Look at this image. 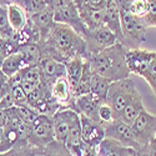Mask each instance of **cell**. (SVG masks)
<instances>
[{"instance_id":"11","label":"cell","mask_w":156,"mask_h":156,"mask_svg":"<svg viewBox=\"0 0 156 156\" xmlns=\"http://www.w3.org/2000/svg\"><path fill=\"white\" fill-rule=\"evenodd\" d=\"M156 51L144 50V49H127L126 53V62L130 69V73L141 76L149 68V65L154 60Z\"/></svg>"},{"instance_id":"3","label":"cell","mask_w":156,"mask_h":156,"mask_svg":"<svg viewBox=\"0 0 156 156\" xmlns=\"http://www.w3.org/2000/svg\"><path fill=\"white\" fill-rule=\"evenodd\" d=\"M120 10L121 30L124 36L122 45L127 49H137L146 40V29L144 20L135 16L130 11L133 0H114Z\"/></svg>"},{"instance_id":"33","label":"cell","mask_w":156,"mask_h":156,"mask_svg":"<svg viewBox=\"0 0 156 156\" xmlns=\"http://www.w3.org/2000/svg\"><path fill=\"white\" fill-rule=\"evenodd\" d=\"M141 77L144 80H146V83L151 87L152 93L156 98V55H155L154 60L151 61V64L149 65V68L145 70V73L141 75Z\"/></svg>"},{"instance_id":"37","label":"cell","mask_w":156,"mask_h":156,"mask_svg":"<svg viewBox=\"0 0 156 156\" xmlns=\"http://www.w3.org/2000/svg\"><path fill=\"white\" fill-rule=\"evenodd\" d=\"M10 84H9V76L5 75L2 70H0V93L4 91V90L9 89Z\"/></svg>"},{"instance_id":"30","label":"cell","mask_w":156,"mask_h":156,"mask_svg":"<svg viewBox=\"0 0 156 156\" xmlns=\"http://www.w3.org/2000/svg\"><path fill=\"white\" fill-rule=\"evenodd\" d=\"M14 30L10 27L8 19V5H0V36L10 39Z\"/></svg>"},{"instance_id":"39","label":"cell","mask_w":156,"mask_h":156,"mask_svg":"<svg viewBox=\"0 0 156 156\" xmlns=\"http://www.w3.org/2000/svg\"><path fill=\"white\" fill-rule=\"evenodd\" d=\"M147 156H156V137H154L147 145Z\"/></svg>"},{"instance_id":"16","label":"cell","mask_w":156,"mask_h":156,"mask_svg":"<svg viewBox=\"0 0 156 156\" xmlns=\"http://www.w3.org/2000/svg\"><path fill=\"white\" fill-rule=\"evenodd\" d=\"M100 104L101 101L91 94L81 95L75 98V111L79 112V115H84L98 122V109Z\"/></svg>"},{"instance_id":"31","label":"cell","mask_w":156,"mask_h":156,"mask_svg":"<svg viewBox=\"0 0 156 156\" xmlns=\"http://www.w3.org/2000/svg\"><path fill=\"white\" fill-rule=\"evenodd\" d=\"M43 151L40 147H35L31 145L23 146V147H14L9 151L0 152V156H37Z\"/></svg>"},{"instance_id":"32","label":"cell","mask_w":156,"mask_h":156,"mask_svg":"<svg viewBox=\"0 0 156 156\" xmlns=\"http://www.w3.org/2000/svg\"><path fill=\"white\" fill-rule=\"evenodd\" d=\"M16 109V112L19 114V116L21 118V120L24 122H27L28 125H33L34 121L36 120L39 112L36 110H34L31 106H29L28 104H25V105H19V106H15Z\"/></svg>"},{"instance_id":"21","label":"cell","mask_w":156,"mask_h":156,"mask_svg":"<svg viewBox=\"0 0 156 156\" xmlns=\"http://www.w3.org/2000/svg\"><path fill=\"white\" fill-rule=\"evenodd\" d=\"M142 110H145L144 104H142V98L140 95V93L137 95H135V98L129 102V105L124 109V111L119 115V118L121 121H124L125 124L131 126L134 124V121L137 119V116L141 114Z\"/></svg>"},{"instance_id":"36","label":"cell","mask_w":156,"mask_h":156,"mask_svg":"<svg viewBox=\"0 0 156 156\" xmlns=\"http://www.w3.org/2000/svg\"><path fill=\"white\" fill-rule=\"evenodd\" d=\"M46 3H48V6L55 12L56 10L74 3V0H46Z\"/></svg>"},{"instance_id":"10","label":"cell","mask_w":156,"mask_h":156,"mask_svg":"<svg viewBox=\"0 0 156 156\" xmlns=\"http://www.w3.org/2000/svg\"><path fill=\"white\" fill-rule=\"evenodd\" d=\"M54 19H55V23L66 24L70 28H73L77 34H80L83 37H85L87 28L85 27L75 3H71L66 6L56 10L54 12Z\"/></svg>"},{"instance_id":"4","label":"cell","mask_w":156,"mask_h":156,"mask_svg":"<svg viewBox=\"0 0 156 156\" xmlns=\"http://www.w3.org/2000/svg\"><path fill=\"white\" fill-rule=\"evenodd\" d=\"M137 94H139V91L136 89L135 83L130 79V77H126V79L112 81L110 84L105 102L111 106V109L114 110V112L116 115V118H119V115L129 105V102Z\"/></svg>"},{"instance_id":"2","label":"cell","mask_w":156,"mask_h":156,"mask_svg":"<svg viewBox=\"0 0 156 156\" xmlns=\"http://www.w3.org/2000/svg\"><path fill=\"white\" fill-rule=\"evenodd\" d=\"M127 48L121 43L100 51V53L89 56L86 60L90 62L93 71L106 77L108 80L118 81L130 76V69L126 62Z\"/></svg>"},{"instance_id":"28","label":"cell","mask_w":156,"mask_h":156,"mask_svg":"<svg viewBox=\"0 0 156 156\" xmlns=\"http://www.w3.org/2000/svg\"><path fill=\"white\" fill-rule=\"evenodd\" d=\"M115 119H118V118H116L111 106L106 102H101L98 109V122L105 127L108 124L112 122Z\"/></svg>"},{"instance_id":"41","label":"cell","mask_w":156,"mask_h":156,"mask_svg":"<svg viewBox=\"0 0 156 156\" xmlns=\"http://www.w3.org/2000/svg\"><path fill=\"white\" fill-rule=\"evenodd\" d=\"M145 25L149 28V27H156V15L152 18V19H150V20H147L146 23H145Z\"/></svg>"},{"instance_id":"27","label":"cell","mask_w":156,"mask_h":156,"mask_svg":"<svg viewBox=\"0 0 156 156\" xmlns=\"http://www.w3.org/2000/svg\"><path fill=\"white\" fill-rule=\"evenodd\" d=\"M43 155L44 156H74L69 151V149L65 146V144H62V142L58 140H54L50 144H48L44 147Z\"/></svg>"},{"instance_id":"15","label":"cell","mask_w":156,"mask_h":156,"mask_svg":"<svg viewBox=\"0 0 156 156\" xmlns=\"http://www.w3.org/2000/svg\"><path fill=\"white\" fill-rule=\"evenodd\" d=\"M104 24L116 35L119 43H124V36L121 30V21H120V10L114 0H109L105 6V16H104Z\"/></svg>"},{"instance_id":"42","label":"cell","mask_w":156,"mask_h":156,"mask_svg":"<svg viewBox=\"0 0 156 156\" xmlns=\"http://www.w3.org/2000/svg\"><path fill=\"white\" fill-rule=\"evenodd\" d=\"M19 0H0V5H9V4H12V3H15L18 4Z\"/></svg>"},{"instance_id":"12","label":"cell","mask_w":156,"mask_h":156,"mask_svg":"<svg viewBox=\"0 0 156 156\" xmlns=\"http://www.w3.org/2000/svg\"><path fill=\"white\" fill-rule=\"evenodd\" d=\"M81 122V136L84 142L89 147L96 149L98 145L105 139V129L99 122L86 118L84 115H80Z\"/></svg>"},{"instance_id":"24","label":"cell","mask_w":156,"mask_h":156,"mask_svg":"<svg viewBox=\"0 0 156 156\" xmlns=\"http://www.w3.org/2000/svg\"><path fill=\"white\" fill-rule=\"evenodd\" d=\"M111 81L108 80L106 77H104L96 73H94L93 75V80H91V89H90V93L93 96H95L98 100H100L101 102L106 101V95H108V90L110 87Z\"/></svg>"},{"instance_id":"40","label":"cell","mask_w":156,"mask_h":156,"mask_svg":"<svg viewBox=\"0 0 156 156\" xmlns=\"http://www.w3.org/2000/svg\"><path fill=\"white\" fill-rule=\"evenodd\" d=\"M129 156H147V147H142L140 150H134Z\"/></svg>"},{"instance_id":"20","label":"cell","mask_w":156,"mask_h":156,"mask_svg":"<svg viewBox=\"0 0 156 156\" xmlns=\"http://www.w3.org/2000/svg\"><path fill=\"white\" fill-rule=\"evenodd\" d=\"M8 19H9V24L12 28V30L20 31L25 28V25H27L29 20V16L23 6L12 3L8 5Z\"/></svg>"},{"instance_id":"26","label":"cell","mask_w":156,"mask_h":156,"mask_svg":"<svg viewBox=\"0 0 156 156\" xmlns=\"http://www.w3.org/2000/svg\"><path fill=\"white\" fill-rule=\"evenodd\" d=\"M18 4L24 8L29 18L35 14H39V12H41L49 8L46 0H19Z\"/></svg>"},{"instance_id":"13","label":"cell","mask_w":156,"mask_h":156,"mask_svg":"<svg viewBox=\"0 0 156 156\" xmlns=\"http://www.w3.org/2000/svg\"><path fill=\"white\" fill-rule=\"evenodd\" d=\"M51 95L60 106L75 110V98L66 76H61L51 84Z\"/></svg>"},{"instance_id":"23","label":"cell","mask_w":156,"mask_h":156,"mask_svg":"<svg viewBox=\"0 0 156 156\" xmlns=\"http://www.w3.org/2000/svg\"><path fill=\"white\" fill-rule=\"evenodd\" d=\"M23 68H25V62H24V58L21 55L20 51H16V53H12L9 56H6L2 64V70L5 75H8L9 77L12 76L14 74L19 73Z\"/></svg>"},{"instance_id":"38","label":"cell","mask_w":156,"mask_h":156,"mask_svg":"<svg viewBox=\"0 0 156 156\" xmlns=\"http://www.w3.org/2000/svg\"><path fill=\"white\" fill-rule=\"evenodd\" d=\"M9 121V110L8 109H0V126H5Z\"/></svg>"},{"instance_id":"8","label":"cell","mask_w":156,"mask_h":156,"mask_svg":"<svg viewBox=\"0 0 156 156\" xmlns=\"http://www.w3.org/2000/svg\"><path fill=\"white\" fill-rule=\"evenodd\" d=\"M104 129H105V137L114 139L116 141H119L120 144H122L124 146L131 147L135 150L142 149V146L136 141L134 136L131 126L125 124L120 119H115L112 122L108 124Z\"/></svg>"},{"instance_id":"43","label":"cell","mask_w":156,"mask_h":156,"mask_svg":"<svg viewBox=\"0 0 156 156\" xmlns=\"http://www.w3.org/2000/svg\"><path fill=\"white\" fill-rule=\"evenodd\" d=\"M3 134H4V127L0 126V141H2V139H3Z\"/></svg>"},{"instance_id":"29","label":"cell","mask_w":156,"mask_h":156,"mask_svg":"<svg viewBox=\"0 0 156 156\" xmlns=\"http://www.w3.org/2000/svg\"><path fill=\"white\" fill-rule=\"evenodd\" d=\"M20 71H21V75H23L24 80H28V81L34 83L36 85H39L44 80L41 70H40V68H39V65H30V66H25Z\"/></svg>"},{"instance_id":"44","label":"cell","mask_w":156,"mask_h":156,"mask_svg":"<svg viewBox=\"0 0 156 156\" xmlns=\"http://www.w3.org/2000/svg\"><path fill=\"white\" fill-rule=\"evenodd\" d=\"M3 61H4V60H3L2 58H0V68H2V64H3Z\"/></svg>"},{"instance_id":"14","label":"cell","mask_w":156,"mask_h":156,"mask_svg":"<svg viewBox=\"0 0 156 156\" xmlns=\"http://www.w3.org/2000/svg\"><path fill=\"white\" fill-rule=\"evenodd\" d=\"M39 68L41 70L44 80L53 84L56 79L61 76H66V69H65V64L56 61L51 56L43 53V56L39 61Z\"/></svg>"},{"instance_id":"17","label":"cell","mask_w":156,"mask_h":156,"mask_svg":"<svg viewBox=\"0 0 156 156\" xmlns=\"http://www.w3.org/2000/svg\"><path fill=\"white\" fill-rule=\"evenodd\" d=\"M29 20L33 24V27L39 31V34H40V41H43L45 40V37L48 36V34L50 33V30L53 29L55 24L54 11L50 8H48L44 11L39 12V14L30 16Z\"/></svg>"},{"instance_id":"18","label":"cell","mask_w":156,"mask_h":156,"mask_svg":"<svg viewBox=\"0 0 156 156\" xmlns=\"http://www.w3.org/2000/svg\"><path fill=\"white\" fill-rule=\"evenodd\" d=\"M134 150L114 139L105 137L96 147V156H129Z\"/></svg>"},{"instance_id":"22","label":"cell","mask_w":156,"mask_h":156,"mask_svg":"<svg viewBox=\"0 0 156 156\" xmlns=\"http://www.w3.org/2000/svg\"><path fill=\"white\" fill-rule=\"evenodd\" d=\"M24 58L25 66H30V65H37L43 56V50L40 43H28L24 44L19 48V50Z\"/></svg>"},{"instance_id":"46","label":"cell","mask_w":156,"mask_h":156,"mask_svg":"<svg viewBox=\"0 0 156 156\" xmlns=\"http://www.w3.org/2000/svg\"><path fill=\"white\" fill-rule=\"evenodd\" d=\"M155 137H156V136H155Z\"/></svg>"},{"instance_id":"45","label":"cell","mask_w":156,"mask_h":156,"mask_svg":"<svg viewBox=\"0 0 156 156\" xmlns=\"http://www.w3.org/2000/svg\"><path fill=\"white\" fill-rule=\"evenodd\" d=\"M43 152H44V149H43V151H41V152H40V154H39V155H37V156H44V155H43Z\"/></svg>"},{"instance_id":"35","label":"cell","mask_w":156,"mask_h":156,"mask_svg":"<svg viewBox=\"0 0 156 156\" xmlns=\"http://www.w3.org/2000/svg\"><path fill=\"white\" fill-rule=\"evenodd\" d=\"M109 0H74L77 9L91 8V9H105Z\"/></svg>"},{"instance_id":"34","label":"cell","mask_w":156,"mask_h":156,"mask_svg":"<svg viewBox=\"0 0 156 156\" xmlns=\"http://www.w3.org/2000/svg\"><path fill=\"white\" fill-rule=\"evenodd\" d=\"M149 10V0H133L130 5V11L137 18L144 19Z\"/></svg>"},{"instance_id":"6","label":"cell","mask_w":156,"mask_h":156,"mask_svg":"<svg viewBox=\"0 0 156 156\" xmlns=\"http://www.w3.org/2000/svg\"><path fill=\"white\" fill-rule=\"evenodd\" d=\"M55 140L53 115L39 114L36 120L31 125V133L29 137V145L44 149L48 144Z\"/></svg>"},{"instance_id":"7","label":"cell","mask_w":156,"mask_h":156,"mask_svg":"<svg viewBox=\"0 0 156 156\" xmlns=\"http://www.w3.org/2000/svg\"><path fill=\"white\" fill-rule=\"evenodd\" d=\"M131 129L136 141L142 147H147L149 142L156 136V116L146 111V109L142 110Z\"/></svg>"},{"instance_id":"1","label":"cell","mask_w":156,"mask_h":156,"mask_svg":"<svg viewBox=\"0 0 156 156\" xmlns=\"http://www.w3.org/2000/svg\"><path fill=\"white\" fill-rule=\"evenodd\" d=\"M43 53L65 64L76 55H81L86 60L85 39L66 24L55 23L45 40L40 41Z\"/></svg>"},{"instance_id":"25","label":"cell","mask_w":156,"mask_h":156,"mask_svg":"<svg viewBox=\"0 0 156 156\" xmlns=\"http://www.w3.org/2000/svg\"><path fill=\"white\" fill-rule=\"evenodd\" d=\"M93 75L94 71L90 66V62L86 60L85 65H84V70L80 77V81L77 84L75 91H74V98L81 96V95H86L90 93V89H91V80H93Z\"/></svg>"},{"instance_id":"5","label":"cell","mask_w":156,"mask_h":156,"mask_svg":"<svg viewBox=\"0 0 156 156\" xmlns=\"http://www.w3.org/2000/svg\"><path fill=\"white\" fill-rule=\"evenodd\" d=\"M84 39L86 43V54H87L86 59L89 56L95 55L100 53V51L115 45L116 43H119L116 35L105 24L94 29H87Z\"/></svg>"},{"instance_id":"19","label":"cell","mask_w":156,"mask_h":156,"mask_svg":"<svg viewBox=\"0 0 156 156\" xmlns=\"http://www.w3.org/2000/svg\"><path fill=\"white\" fill-rule=\"evenodd\" d=\"M85 59L81 55H76L69 61L65 62V69H66V77L68 81L70 84V87L73 90V94L75 91V89L80 81V77L84 70V65H85Z\"/></svg>"},{"instance_id":"9","label":"cell","mask_w":156,"mask_h":156,"mask_svg":"<svg viewBox=\"0 0 156 156\" xmlns=\"http://www.w3.org/2000/svg\"><path fill=\"white\" fill-rule=\"evenodd\" d=\"M79 112L70 108H61L53 115V122H54V131H55V140L65 144L70 129L74 121L79 118Z\"/></svg>"}]
</instances>
